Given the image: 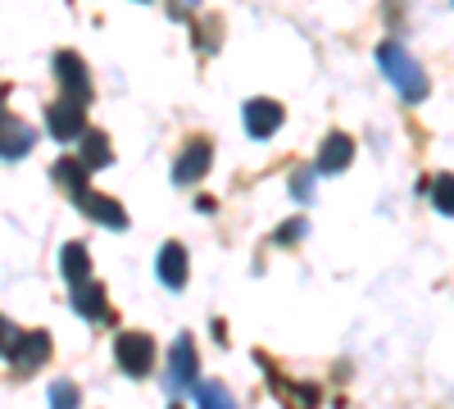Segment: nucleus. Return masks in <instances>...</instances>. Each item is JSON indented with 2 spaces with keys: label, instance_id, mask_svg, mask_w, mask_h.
<instances>
[{
  "label": "nucleus",
  "instance_id": "f257e3e1",
  "mask_svg": "<svg viewBox=\"0 0 454 409\" xmlns=\"http://www.w3.org/2000/svg\"><path fill=\"white\" fill-rule=\"evenodd\" d=\"M377 64H382V73L391 78V87L404 96V100H427V73H423V64L413 59L404 46H395V42H387L382 51H377Z\"/></svg>",
  "mask_w": 454,
  "mask_h": 409
},
{
  "label": "nucleus",
  "instance_id": "f03ea898",
  "mask_svg": "<svg viewBox=\"0 0 454 409\" xmlns=\"http://www.w3.org/2000/svg\"><path fill=\"white\" fill-rule=\"evenodd\" d=\"M114 359H119L123 374L145 378V374H150V364H155V342H150L145 332H123V337L114 342Z\"/></svg>",
  "mask_w": 454,
  "mask_h": 409
},
{
  "label": "nucleus",
  "instance_id": "7ed1b4c3",
  "mask_svg": "<svg viewBox=\"0 0 454 409\" xmlns=\"http://www.w3.org/2000/svg\"><path fill=\"white\" fill-rule=\"evenodd\" d=\"M73 205H78L87 218H96V223H105V228H114V232H123V228H128V209L114 201V196H105V192L82 187V192H73Z\"/></svg>",
  "mask_w": 454,
  "mask_h": 409
},
{
  "label": "nucleus",
  "instance_id": "20e7f679",
  "mask_svg": "<svg viewBox=\"0 0 454 409\" xmlns=\"http://www.w3.org/2000/svg\"><path fill=\"white\" fill-rule=\"evenodd\" d=\"M209 160H214V146H209L205 137L186 141L182 155H177V164H173V182H177V187H196V182L209 173Z\"/></svg>",
  "mask_w": 454,
  "mask_h": 409
},
{
  "label": "nucleus",
  "instance_id": "39448f33",
  "mask_svg": "<svg viewBox=\"0 0 454 409\" xmlns=\"http://www.w3.org/2000/svg\"><path fill=\"white\" fill-rule=\"evenodd\" d=\"M46 123H51V137L55 141H73V137H82L87 132V105H78L73 96L55 100L46 109Z\"/></svg>",
  "mask_w": 454,
  "mask_h": 409
},
{
  "label": "nucleus",
  "instance_id": "423d86ee",
  "mask_svg": "<svg viewBox=\"0 0 454 409\" xmlns=\"http://www.w3.org/2000/svg\"><path fill=\"white\" fill-rule=\"evenodd\" d=\"M46 359H51V332H23V337H14L10 364L19 374H32V368H42Z\"/></svg>",
  "mask_w": 454,
  "mask_h": 409
},
{
  "label": "nucleus",
  "instance_id": "0eeeda50",
  "mask_svg": "<svg viewBox=\"0 0 454 409\" xmlns=\"http://www.w3.org/2000/svg\"><path fill=\"white\" fill-rule=\"evenodd\" d=\"M55 73H59V83H64V91L78 100V105H87L91 100V73H87V64L73 55V51H59L55 55Z\"/></svg>",
  "mask_w": 454,
  "mask_h": 409
},
{
  "label": "nucleus",
  "instance_id": "6e6552de",
  "mask_svg": "<svg viewBox=\"0 0 454 409\" xmlns=\"http://www.w3.org/2000/svg\"><path fill=\"white\" fill-rule=\"evenodd\" d=\"M196 368H200V359H196V342L182 332V337L173 342V350H168V382L182 387V391H186V387H196Z\"/></svg>",
  "mask_w": 454,
  "mask_h": 409
},
{
  "label": "nucleus",
  "instance_id": "1a4fd4ad",
  "mask_svg": "<svg viewBox=\"0 0 454 409\" xmlns=\"http://www.w3.org/2000/svg\"><path fill=\"white\" fill-rule=\"evenodd\" d=\"M282 119H286V114H282L278 100H263V96L246 100V132H250V137H259V141L273 137V132L282 128Z\"/></svg>",
  "mask_w": 454,
  "mask_h": 409
},
{
  "label": "nucleus",
  "instance_id": "9d476101",
  "mask_svg": "<svg viewBox=\"0 0 454 409\" xmlns=\"http://www.w3.org/2000/svg\"><path fill=\"white\" fill-rule=\"evenodd\" d=\"M36 146V132L10 114H0V160H23Z\"/></svg>",
  "mask_w": 454,
  "mask_h": 409
},
{
  "label": "nucleus",
  "instance_id": "9b49d317",
  "mask_svg": "<svg viewBox=\"0 0 454 409\" xmlns=\"http://www.w3.org/2000/svg\"><path fill=\"white\" fill-rule=\"evenodd\" d=\"M350 160H355V141L346 132H327L323 151H318V173H340V169H350Z\"/></svg>",
  "mask_w": 454,
  "mask_h": 409
},
{
  "label": "nucleus",
  "instance_id": "f8f14e48",
  "mask_svg": "<svg viewBox=\"0 0 454 409\" xmlns=\"http://www.w3.org/2000/svg\"><path fill=\"white\" fill-rule=\"evenodd\" d=\"M155 269H160V282H164L168 291H182V287H186V250H182V241H168V246L160 250Z\"/></svg>",
  "mask_w": 454,
  "mask_h": 409
},
{
  "label": "nucleus",
  "instance_id": "ddd939ff",
  "mask_svg": "<svg viewBox=\"0 0 454 409\" xmlns=\"http://www.w3.org/2000/svg\"><path fill=\"white\" fill-rule=\"evenodd\" d=\"M73 310H78L82 319H91V323H100L105 314H109V305H105V287L100 282H73Z\"/></svg>",
  "mask_w": 454,
  "mask_h": 409
},
{
  "label": "nucleus",
  "instance_id": "4468645a",
  "mask_svg": "<svg viewBox=\"0 0 454 409\" xmlns=\"http://www.w3.org/2000/svg\"><path fill=\"white\" fill-rule=\"evenodd\" d=\"M59 269H64L68 287H73V282H87V278H91V255H87V246H82V241H68V246L59 250Z\"/></svg>",
  "mask_w": 454,
  "mask_h": 409
},
{
  "label": "nucleus",
  "instance_id": "2eb2a0df",
  "mask_svg": "<svg viewBox=\"0 0 454 409\" xmlns=\"http://www.w3.org/2000/svg\"><path fill=\"white\" fill-rule=\"evenodd\" d=\"M78 160H82L87 169H109V164H114V146H109V137H105V132H82V151H78Z\"/></svg>",
  "mask_w": 454,
  "mask_h": 409
},
{
  "label": "nucleus",
  "instance_id": "dca6fc26",
  "mask_svg": "<svg viewBox=\"0 0 454 409\" xmlns=\"http://www.w3.org/2000/svg\"><path fill=\"white\" fill-rule=\"evenodd\" d=\"M196 400H200V409H237L232 391H227L223 382H205V387H196Z\"/></svg>",
  "mask_w": 454,
  "mask_h": 409
},
{
  "label": "nucleus",
  "instance_id": "f3484780",
  "mask_svg": "<svg viewBox=\"0 0 454 409\" xmlns=\"http://www.w3.org/2000/svg\"><path fill=\"white\" fill-rule=\"evenodd\" d=\"M87 173H91V169H87L82 160H59V164H55V177L64 182L68 192H82V187H87Z\"/></svg>",
  "mask_w": 454,
  "mask_h": 409
},
{
  "label": "nucleus",
  "instance_id": "a211bd4d",
  "mask_svg": "<svg viewBox=\"0 0 454 409\" xmlns=\"http://www.w3.org/2000/svg\"><path fill=\"white\" fill-rule=\"evenodd\" d=\"M51 409H78V387H73V382H55L51 387Z\"/></svg>",
  "mask_w": 454,
  "mask_h": 409
},
{
  "label": "nucleus",
  "instance_id": "6ab92c4d",
  "mask_svg": "<svg viewBox=\"0 0 454 409\" xmlns=\"http://www.w3.org/2000/svg\"><path fill=\"white\" fill-rule=\"evenodd\" d=\"M432 201H436V209H441V214H450V173H441V177H436V196H432Z\"/></svg>",
  "mask_w": 454,
  "mask_h": 409
},
{
  "label": "nucleus",
  "instance_id": "aec40b11",
  "mask_svg": "<svg viewBox=\"0 0 454 409\" xmlns=\"http://www.w3.org/2000/svg\"><path fill=\"white\" fill-rule=\"evenodd\" d=\"M309 187H314V173H295V177H291L295 201H309Z\"/></svg>",
  "mask_w": 454,
  "mask_h": 409
},
{
  "label": "nucleus",
  "instance_id": "412c9836",
  "mask_svg": "<svg viewBox=\"0 0 454 409\" xmlns=\"http://www.w3.org/2000/svg\"><path fill=\"white\" fill-rule=\"evenodd\" d=\"M14 337H19V332H14V323H10L5 314H0V355H10V346H14Z\"/></svg>",
  "mask_w": 454,
  "mask_h": 409
},
{
  "label": "nucleus",
  "instance_id": "4be33fe9",
  "mask_svg": "<svg viewBox=\"0 0 454 409\" xmlns=\"http://www.w3.org/2000/svg\"><path fill=\"white\" fill-rule=\"evenodd\" d=\"M300 232H305V218H295V223H286V228L278 232V241H300Z\"/></svg>",
  "mask_w": 454,
  "mask_h": 409
},
{
  "label": "nucleus",
  "instance_id": "5701e85b",
  "mask_svg": "<svg viewBox=\"0 0 454 409\" xmlns=\"http://www.w3.org/2000/svg\"><path fill=\"white\" fill-rule=\"evenodd\" d=\"M173 5H177V19H182V10H196L200 0H173Z\"/></svg>",
  "mask_w": 454,
  "mask_h": 409
},
{
  "label": "nucleus",
  "instance_id": "b1692460",
  "mask_svg": "<svg viewBox=\"0 0 454 409\" xmlns=\"http://www.w3.org/2000/svg\"><path fill=\"white\" fill-rule=\"evenodd\" d=\"M173 409H182V405H173Z\"/></svg>",
  "mask_w": 454,
  "mask_h": 409
}]
</instances>
